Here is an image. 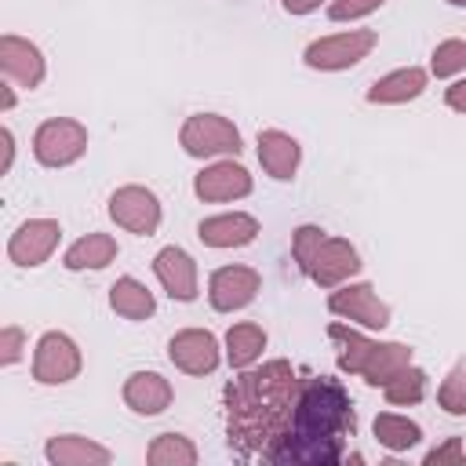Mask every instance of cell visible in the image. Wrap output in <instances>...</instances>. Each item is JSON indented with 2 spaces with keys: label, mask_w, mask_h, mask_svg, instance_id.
I'll return each mask as SVG.
<instances>
[{
  "label": "cell",
  "mask_w": 466,
  "mask_h": 466,
  "mask_svg": "<svg viewBox=\"0 0 466 466\" xmlns=\"http://www.w3.org/2000/svg\"><path fill=\"white\" fill-rule=\"evenodd\" d=\"M302 379L288 360H269L226 382V444L237 459L273 462L277 448L291 433Z\"/></svg>",
  "instance_id": "cell-1"
},
{
  "label": "cell",
  "mask_w": 466,
  "mask_h": 466,
  "mask_svg": "<svg viewBox=\"0 0 466 466\" xmlns=\"http://www.w3.org/2000/svg\"><path fill=\"white\" fill-rule=\"evenodd\" d=\"M357 433L353 400L342 382L328 375L302 379L291 433L277 448L273 466H328L346 455V441Z\"/></svg>",
  "instance_id": "cell-2"
},
{
  "label": "cell",
  "mask_w": 466,
  "mask_h": 466,
  "mask_svg": "<svg viewBox=\"0 0 466 466\" xmlns=\"http://www.w3.org/2000/svg\"><path fill=\"white\" fill-rule=\"evenodd\" d=\"M328 339L335 342L339 371L360 375L368 386H386L397 371L411 364V346L404 342H375L346 324H328Z\"/></svg>",
  "instance_id": "cell-3"
},
{
  "label": "cell",
  "mask_w": 466,
  "mask_h": 466,
  "mask_svg": "<svg viewBox=\"0 0 466 466\" xmlns=\"http://www.w3.org/2000/svg\"><path fill=\"white\" fill-rule=\"evenodd\" d=\"M87 153V127L69 116H51L33 135V157L44 167H66Z\"/></svg>",
  "instance_id": "cell-4"
},
{
  "label": "cell",
  "mask_w": 466,
  "mask_h": 466,
  "mask_svg": "<svg viewBox=\"0 0 466 466\" xmlns=\"http://www.w3.org/2000/svg\"><path fill=\"white\" fill-rule=\"evenodd\" d=\"M375 44H379V33L375 29H350V33H335V36L313 40L302 58H306L309 69L335 73V69H350L360 58H368Z\"/></svg>",
  "instance_id": "cell-5"
},
{
  "label": "cell",
  "mask_w": 466,
  "mask_h": 466,
  "mask_svg": "<svg viewBox=\"0 0 466 466\" xmlns=\"http://www.w3.org/2000/svg\"><path fill=\"white\" fill-rule=\"evenodd\" d=\"M178 142L189 157H218V153H240V131L233 127V120L218 116V113H193L182 131Z\"/></svg>",
  "instance_id": "cell-6"
},
{
  "label": "cell",
  "mask_w": 466,
  "mask_h": 466,
  "mask_svg": "<svg viewBox=\"0 0 466 466\" xmlns=\"http://www.w3.org/2000/svg\"><path fill=\"white\" fill-rule=\"evenodd\" d=\"M80 346L66 335V331H47L40 335L36 342V353H33V379L40 386H62L69 379L80 375Z\"/></svg>",
  "instance_id": "cell-7"
},
{
  "label": "cell",
  "mask_w": 466,
  "mask_h": 466,
  "mask_svg": "<svg viewBox=\"0 0 466 466\" xmlns=\"http://www.w3.org/2000/svg\"><path fill=\"white\" fill-rule=\"evenodd\" d=\"M109 218L116 226H124L127 233H138V237H153L157 226H160V200L153 189L146 186H120L113 197H109Z\"/></svg>",
  "instance_id": "cell-8"
},
{
  "label": "cell",
  "mask_w": 466,
  "mask_h": 466,
  "mask_svg": "<svg viewBox=\"0 0 466 466\" xmlns=\"http://www.w3.org/2000/svg\"><path fill=\"white\" fill-rule=\"evenodd\" d=\"M328 309L335 317H346V320H353L360 328H375V331H382L390 324V306L379 299V291L368 280L342 284L339 291H331L328 295Z\"/></svg>",
  "instance_id": "cell-9"
},
{
  "label": "cell",
  "mask_w": 466,
  "mask_h": 466,
  "mask_svg": "<svg viewBox=\"0 0 466 466\" xmlns=\"http://www.w3.org/2000/svg\"><path fill=\"white\" fill-rule=\"evenodd\" d=\"M58 237H62V226H58L55 218H25V222L11 233V240H7V258H11L15 266L33 269V266H40V262L51 258Z\"/></svg>",
  "instance_id": "cell-10"
},
{
  "label": "cell",
  "mask_w": 466,
  "mask_h": 466,
  "mask_svg": "<svg viewBox=\"0 0 466 466\" xmlns=\"http://www.w3.org/2000/svg\"><path fill=\"white\" fill-rule=\"evenodd\" d=\"M258 288H262L258 269H251V266H222L208 280V299H211V309L233 313V309H244L258 295Z\"/></svg>",
  "instance_id": "cell-11"
},
{
  "label": "cell",
  "mask_w": 466,
  "mask_h": 466,
  "mask_svg": "<svg viewBox=\"0 0 466 466\" xmlns=\"http://www.w3.org/2000/svg\"><path fill=\"white\" fill-rule=\"evenodd\" d=\"M360 266L364 262H360V255H357V248L350 240L324 237L320 248H317V255H313V262H309V269H306V277L313 284H320V288H339L342 280H350L353 273H360Z\"/></svg>",
  "instance_id": "cell-12"
},
{
  "label": "cell",
  "mask_w": 466,
  "mask_h": 466,
  "mask_svg": "<svg viewBox=\"0 0 466 466\" xmlns=\"http://www.w3.org/2000/svg\"><path fill=\"white\" fill-rule=\"evenodd\" d=\"M167 357L186 375H211L218 368V339L204 328H186V331L171 335Z\"/></svg>",
  "instance_id": "cell-13"
},
{
  "label": "cell",
  "mask_w": 466,
  "mask_h": 466,
  "mask_svg": "<svg viewBox=\"0 0 466 466\" xmlns=\"http://www.w3.org/2000/svg\"><path fill=\"white\" fill-rule=\"evenodd\" d=\"M0 69H4V76L11 84H18L25 91L40 87L44 84V73H47L40 47L29 44V40H22V36H15V33H4L0 36Z\"/></svg>",
  "instance_id": "cell-14"
},
{
  "label": "cell",
  "mask_w": 466,
  "mask_h": 466,
  "mask_svg": "<svg viewBox=\"0 0 466 466\" xmlns=\"http://www.w3.org/2000/svg\"><path fill=\"white\" fill-rule=\"evenodd\" d=\"M193 193L200 200H211V204H222V200H240L251 193V175L244 164L237 160H218L211 167H204L197 178H193Z\"/></svg>",
  "instance_id": "cell-15"
},
{
  "label": "cell",
  "mask_w": 466,
  "mask_h": 466,
  "mask_svg": "<svg viewBox=\"0 0 466 466\" xmlns=\"http://www.w3.org/2000/svg\"><path fill=\"white\" fill-rule=\"evenodd\" d=\"M153 273L175 302H193L197 299V262L186 248H178V244L160 248L157 258H153Z\"/></svg>",
  "instance_id": "cell-16"
},
{
  "label": "cell",
  "mask_w": 466,
  "mask_h": 466,
  "mask_svg": "<svg viewBox=\"0 0 466 466\" xmlns=\"http://www.w3.org/2000/svg\"><path fill=\"white\" fill-rule=\"evenodd\" d=\"M197 237H200L208 248H244V244H251V240L258 237V218L248 215V211L211 215V218H200Z\"/></svg>",
  "instance_id": "cell-17"
},
{
  "label": "cell",
  "mask_w": 466,
  "mask_h": 466,
  "mask_svg": "<svg viewBox=\"0 0 466 466\" xmlns=\"http://www.w3.org/2000/svg\"><path fill=\"white\" fill-rule=\"evenodd\" d=\"M258 160H262V167H266L269 178L288 182V178H295V171H299L302 146H299L288 131L269 127V131H258Z\"/></svg>",
  "instance_id": "cell-18"
},
{
  "label": "cell",
  "mask_w": 466,
  "mask_h": 466,
  "mask_svg": "<svg viewBox=\"0 0 466 466\" xmlns=\"http://www.w3.org/2000/svg\"><path fill=\"white\" fill-rule=\"evenodd\" d=\"M171 382L160 371H135L124 382V404L135 415H160L171 404Z\"/></svg>",
  "instance_id": "cell-19"
},
{
  "label": "cell",
  "mask_w": 466,
  "mask_h": 466,
  "mask_svg": "<svg viewBox=\"0 0 466 466\" xmlns=\"http://www.w3.org/2000/svg\"><path fill=\"white\" fill-rule=\"evenodd\" d=\"M422 91H426V69L408 66V69H393V73L379 76L368 87V102H375V106H400V102L419 98Z\"/></svg>",
  "instance_id": "cell-20"
},
{
  "label": "cell",
  "mask_w": 466,
  "mask_h": 466,
  "mask_svg": "<svg viewBox=\"0 0 466 466\" xmlns=\"http://www.w3.org/2000/svg\"><path fill=\"white\" fill-rule=\"evenodd\" d=\"M44 455H47L51 466H109V459H113L109 448H102L87 437H76V433L51 437Z\"/></svg>",
  "instance_id": "cell-21"
},
{
  "label": "cell",
  "mask_w": 466,
  "mask_h": 466,
  "mask_svg": "<svg viewBox=\"0 0 466 466\" xmlns=\"http://www.w3.org/2000/svg\"><path fill=\"white\" fill-rule=\"evenodd\" d=\"M113 258H116V240L109 233H87L76 244H69L62 266L73 269V273H80V269H106Z\"/></svg>",
  "instance_id": "cell-22"
},
{
  "label": "cell",
  "mask_w": 466,
  "mask_h": 466,
  "mask_svg": "<svg viewBox=\"0 0 466 466\" xmlns=\"http://www.w3.org/2000/svg\"><path fill=\"white\" fill-rule=\"evenodd\" d=\"M109 306H113L124 320H146V317L157 313L153 291H149L142 280H135V277H120V280L109 288Z\"/></svg>",
  "instance_id": "cell-23"
},
{
  "label": "cell",
  "mask_w": 466,
  "mask_h": 466,
  "mask_svg": "<svg viewBox=\"0 0 466 466\" xmlns=\"http://www.w3.org/2000/svg\"><path fill=\"white\" fill-rule=\"evenodd\" d=\"M262 350H266V331H262V324H251V320H240V324H233L229 331H226V360L233 364V368H251L258 357H262Z\"/></svg>",
  "instance_id": "cell-24"
},
{
  "label": "cell",
  "mask_w": 466,
  "mask_h": 466,
  "mask_svg": "<svg viewBox=\"0 0 466 466\" xmlns=\"http://www.w3.org/2000/svg\"><path fill=\"white\" fill-rule=\"evenodd\" d=\"M371 430H375V441H379L386 451H408V448H415V444L422 441L419 422H411V419H404V415H393V411L375 415Z\"/></svg>",
  "instance_id": "cell-25"
},
{
  "label": "cell",
  "mask_w": 466,
  "mask_h": 466,
  "mask_svg": "<svg viewBox=\"0 0 466 466\" xmlns=\"http://www.w3.org/2000/svg\"><path fill=\"white\" fill-rule=\"evenodd\" d=\"M146 462L149 466H193L197 448L182 433H160V437H153V444L146 451Z\"/></svg>",
  "instance_id": "cell-26"
},
{
  "label": "cell",
  "mask_w": 466,
  "mask_h": 466,
  "mask_svg": "<svg viewBox=\"0 0 466 466\" xmlns=\"http://www.w3.org/2000/svg\"><path fill=\"white\" fill-rule=\"evenodd\" d=\"M382 393H386L390 404H419L422 393H426V371L415 368V364H408L404 371H397V375L382 386Z\"/></svg>",
  "instance_id": "cell-27"
},
{
  "label": "cell",
  "mask_w": 466,
  "mask_h": 466,
  "mask_svg": "<svg viewBox=\"0 0 466 466\" xmlns=\"http://www.w3.org/2000/svg\"><path fill=\"white\" fill-rule=\"evenodd\" d=\"M437 404L448 415H466V357H459L451 364V371L444 375V382L437 390Z\"/></svg>",
  "instance_id": "cell-28"
},
{
  "label": "cell",
  "mask_w": 466,
  "mask_h": 466,
  "mask_svg": "<svg viewBox=\"0 0 466 466\" xmlns=\"http://www.w3.org/2000/svg\"><path fill=\"white\" fill-rule=\"evenodd\" d=\"M430 69L433 76H455L466 69V40H441L433 47V58H430Z\"/></svg>",
  "instance_id": "cell-29"
},
{
  "label": "cell",
  "mask_w": 466,
  "mask_h": 466,
  "mask_svg": "<svg viewBox=\"0 0 466 466\" xmlns=\"http://www.w3.org/2000/svg\"><path fill=\"white\" fill-rule=\"evenodd\" d=\"M328 233L320 229V226H299L295 233H291V255H295V266L306 273L309 269V262H313V255H317V248H320V240H324Z\"/></svg>",
  "instance_id": "cell-30"
},
{
  "label": "cell",
  "mask_w": 466,
  "mask_h": 466,
  "mask_svg": "<svg viewBox=\"0 0 466 466\" xmlns=\"http://www.w3.org/2000/svg\"><path fill=\"white\" fill-rule=\"evenodd\" d=\"M386 0H331L328 4V18L331 22H353V18H364L371 11H379Z\"/></svg>",
  "instance_id": "cell-31"
},
{
  "label": "cell",
  "mask_w": 466,
  "mask_h": 466,
  "mask_svg": "<svg viewBox=\"0 0 466 466\" xmlns=\"http://www.w3.org/2000/svg\"><path fill=\"white\" fill-rule=\"evenodd\" d=\"M25 350V335L18 324H4L0 328V364H15Z\"/></svg>",
  "instance_id": "cell-32"
},
{
  "label": "cell",
  "mask_w": 466,
  "mask_h": 466,
  "mask_svg": "<svg viewBox=\"0 0 466 466\" xmlns=\"http://www.w3.org/2000/svg\"><path fill=\"white\" fill-rule=\"evenodd\" d=\"M462 462V437H448L441 448L426 451V466H459Z\"/></svg>",
  "instance_id": "cell-33"
},
{
  "label": "cell",
  "mask_w": 466,
  "mask_h": 466,
  "mask_svg": "<svg viewBox=\"0 0 466 466\" xmlns=\"http://www.w3.org/2000/svg\"><path fill=\"white\" fill-rule=\"evenodd\" d=\"M444 102H448V109L466 113V80H455V84L444 91Z\"/></svg>",
  "instance_id": "cell-34"
},
{
  "label": "cell",
  "mask_w": 466,
  "mask_h": 466,
  "mask_svg": "<svg viewBox=\"0 0 466 466\" xmlns=\"http://www.w3.org/2000/svg\"><path fill=\"white\" fill-rule=\"evenodd\" d=\"M0 146H4V157H0V175L11 171V160H15V135L7 127H0Z\"/></svg>",
  "instance_id": "cell-35"
},
{
  "label": "cell",
  "mask_w": 466,
  "mask_h": 466,
  "mask_svg": "<svg viewBox=\"0 0 466 466\" xmlns=\"http://www.w3.org/2000/svg\"><path fill=\"white\" fill-rule=\"evenodd\" d=\"M280 4H284L288 15H309V11L320 7V0H280Z\"/></svg>",
  "instance_id": "cell-36"
},
{
  "label": "cell",
  "mask_w": 466,
  "mask_h": 466,
  "mask_svg": "<svg viewBox=\"0 0 466 466\" xmlns=\"http://www.w3.org/2000/svg\"><path fill=\"white\" fill-rule=\"evenodd\" d=\"M11 106H15V95H11V87H7V84H4V87H0V109H4V113H7V109H11Z\"/></svg>",
  "instance_id": "cell-37"
},
{
  "label": "cell",
  "mask_w": 466,
  "mask_h": 466,
  "mask_svg": "<svg viewBox=\"0 0 466 466\" xmlns=\"http://www.w3.org/2000/svg\"><path fill=\"white\" fill-rule=\"evenodd\" d=\"M448 4H455V7H466V0H448Z\"/></svg>",
  "instance_id": "cell-38"
},
{
  "label": "cell",
  "mask_w": 466,
  "mask_h": 466,
  "mask_svg": "<svg viewBox=\"0 0 466 466\" xmlns=\"http://www.w3.org/2000/svg\"><path fill=\"white\" fill-rule=\"evenodd\" d=\"M462 462H466V455H462Z\"/></svg>",
  "instance_id": "cell-39"
}]
</instances>
